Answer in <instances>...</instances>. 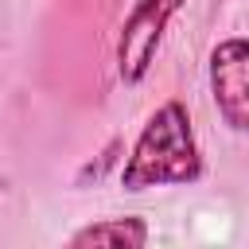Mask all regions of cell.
I'll use <instances>...</instances> for the list:
<instances>
[{
  "label": "cell",
  "instance_id": "obj_1",
  "mask_svg": "<svg viewBox=\"0 0 249 249\" xmlns=\"http://www.w3.org/2000/svg\"><path fill=\"white\" fill-rule=\"evenodd\" d=\"M206 171L202 148L191 124V113L183 101H163L160 109L148 113L140 136L132 140L124 167H121V187L124 191H148V187H187L198 183Z\"/></svg>",
  "mask_w": 249,
  "mask_h": 249
},
{
  "label": "cell",
  "instance_id": "obj_2",
  "mask_svg": "<svg viewBox=\"0 0 249 249\" xmlns=\"http://www.w3.org/2000/svg\"><path fill=\"white\" fill-rule=\"evenodd\" d=\"M183 8V0H132L124 19H121V35H117V74L124 86H140L160 54L163 31L175 19V12Z\"/></svg>",
  "mask_w": 249,
  "mask_h": 249
},
{
  "label": "cell",
  "instance_id": "obj_3",
  "mask_svg": "<svg viewBox=\"0 0 249 249\" xmlns=\"http://www.w3.org/2000/svg\"><path fill=\"white\" fill-rule=\"evenodd\" d=\"M206 74L218 117L237 136H249V35H230L214 43Z\"/></svg>",
  "mask_w": 249,
  "mask_h": 249
},
{
  "label": "cell",
  "instance_id": "obj_4",
  "mask_svg": "<svg viewBox=\"0 0 249 249\" xmlns=\"http://www.w3.org/2000/svg\"><path fill=\"white\" fill-rule=\"evenodd\" d=\"M148 241V222L144 218H101L70 233V245H113V249H140Z\"/></svg>",
  "mask_w": 249,
  "mask_h": 249
}]
</instances>
